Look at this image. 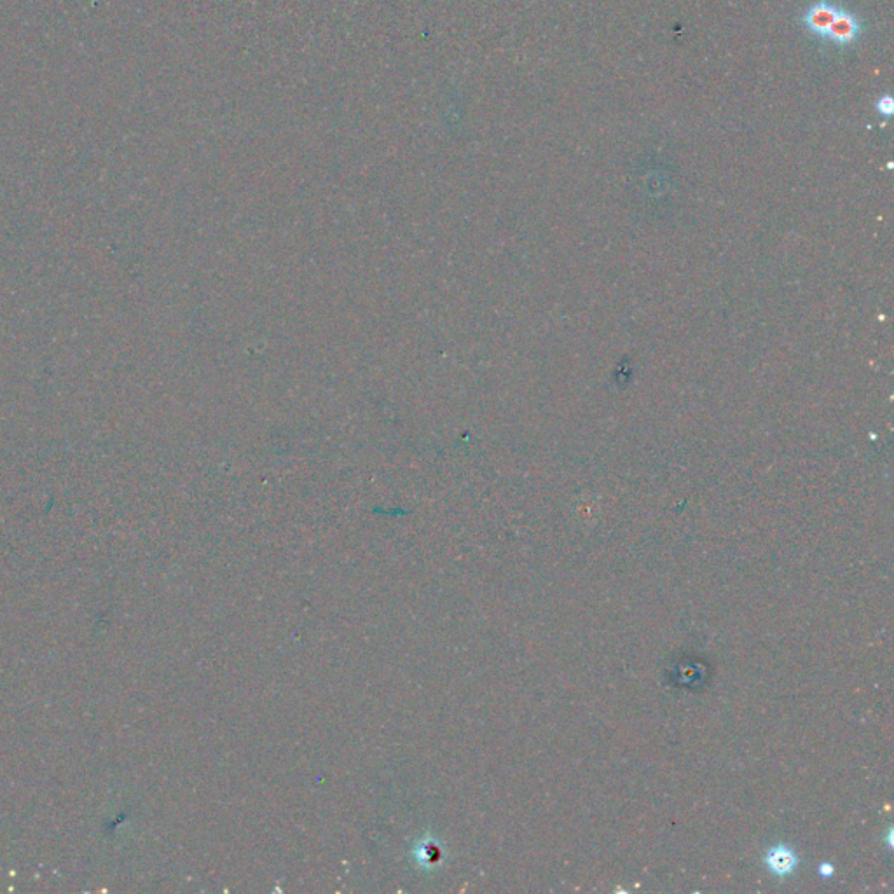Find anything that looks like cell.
I'll return each instance as SVG.
<instances>
[{
    "label": "cell",
    "mask_w": 894,
    "mask_h": 894,
    "mask_svg": "<svg viewBox=\"0 0 894 894\" xmlns=\"http://www.w3.org/2000/svg\"><path fill=\"white\" fill-rule=\"evenodd\" d=\"M839 16V11L834 7V5H828V4H818L814 5L807 14H805V23L807 27L816 32V34H821V36H827L828 28L832 27V23L835 21V18Z\"/></svg>",
    "instance_id": "obj_2"
},
{
    "label": "cell",
    "mask_w": 894,
    "mask_h": 894,
    "mask_svg": "<svg viewBox=\"0 0 894 894\" xmlns=\"http://www.w3.org/2000/svg\"><path fill=\"white\" fill-rule=\"evenodd\" d=\"M858 32H859V27H858L856 20L849 14L839 12L835 21L828 28L827 37H830L835 43H852L856 39Z\"/></svg>",
    "instance_id": "obj_3"
},
{
    "label": "cell",
    "mask_w": 894,
    "mask_h": 894,
    "mask_svg": "<svg viewBox=\"0 0 894 894\" xmlns=\"http://www.w3.org/2000/svg\"><path fill=\"white\" fill-rule=\"evenodd\" d=\"M819 874H821V877L830 879V877L835 874V866H834V865H830V863H821V865H819Z\"/></svg>",
    "instance_id": "obj_4"
},
{
    "label": "cell",
    "mask_w": 894,
    "mask_h": 894,
    "mask_svg": "<svg viewBox=\"0 0 894 894\" xmlns=\"http://www.w3.org/2000/svg\"><path fill=\"white\" fill-rule=\"evenodd\" d=\"M879 110H881L882 114L890 115V114L893 112V100H891L890 97H886V99H881V102H879Z\"/></svg>",
    "instance_id": "obj_5"
},
{
    "label": "cell",
    "mask_w": 894,
    "mask_h": 894,
    "mask_svg": "<svg viewBox=\"0 0 894 894\" xmlns=\"http://www.w3.org/2000/svg\"><path fill=\"white\" fill-rule=\"evenodd\" d=\"M798 863H800L798 854L787 843L772 845L763 856V865L767 866V870L781 879L793 875L795 870L798 868Z\"/></svg>",
    "instance_id": "obj_1"
}]
</instances>
